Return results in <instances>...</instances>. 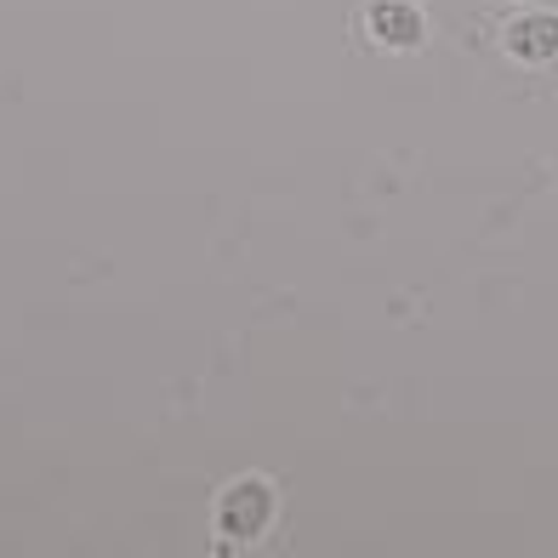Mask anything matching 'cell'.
Listing matches in <instances>:
<instances>
[{"mask_svg": "<svg viewBox=\"0 0 558 558\" xmlns=\"http://www.w3.org/2000/svg\"><path fill=\"white\" fill-rule=\"evenodd\" d=\"M274 519H279V490H274V478H263V473H245V478H234V485H222V496L211 507V524H217L222 547L263 542L274 530Z\"/></svg>", "mask_w": 558, "mask_h": 558, "instance_id": "1", "label": "cell"}, {"mask_svg": "<svg viewBox=\"0 0 558 558\" xmlns=\"http://www.w3.org/2000/svg\"><path fill=\"white\" fill-rule=\"evenodd\" d=\"M365 29L383 52H416V46L427 40V12L416 7V0H371Z\"/></svg>", "mask_w": 558, "mask_h": 558, "instance_id": "2", "label": "cell"}, {"mask_svg": "<svg viewBox=\"0 0 558 558\" xmlns=\"http://www.w3.org/2000/svg\"><path fill=\"white\" fill-rule=\"evenodd\" d=\"M501 46H507V58H519L530 69L558 63V12H519L501 29Z\"/></svg>", "mask_w": 558, "mask_h": 558, "instance_id": "3", "label": "cell"}]
</instances>
